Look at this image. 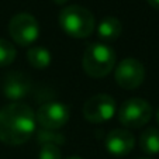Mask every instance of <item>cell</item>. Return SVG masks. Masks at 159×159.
I'll use <instances>...</instances> for the list:
<instances>
[{
  "label": "cell",
  "mask_w": 159,
  "mask_h": 159,
  "mask_svg": "<svg viewBox=\"0 0 159 159\" xmlns=\"http://www.w3.org/2000/svg\"><path fill=\"white\" fill-rule=\"evenodd\" d=\"M2 90L9 100L18 102V100L24 99L31 90V82L28 76H25L24 73L11 72L4 76L3 83H2Z\"/></svg>",
  "instance_id": "30bf717a"
},
{
  "label": "cell",
  "mask_w": 159,
  "mask_h": 159,
  "mask_svg": "<svg viewBox=\"0 0 159 159\" xmlns=\"http://www.w3.org/2000/svg\"><path fill=\"white\" fill-rule=\"evenodd\" d=\"M39 159H62V153H61L59 147L51 144L41 145Z\"/></svg>",
  "instance_id": "2e32d148"
},
{
  "label": "cell",
  "mask_w": 159,
  "mask_h": 159,
  "mask_svg": "<svg viewBox=\"0 0 159 159\" xmlns=\"http://www.w3.org/2000/svg\"><path fill=\"white\" fill-rule=\"evenodd\" d=\"M116 114V100L108 94H96L83 104V117L89 123L102 124L111 120Z\"/></svg>",
  "instance_id": "8992f818"
},
{
  "label": "cell",
  "mask_w": 159,
  "mask_h": 159,
  "mask_svg": "<svg viewBox=\"0 0 159 159\" xmlns=\"http://www.w3.org/2000/svg\"><path fill=\"white\" fill-rule=\"evenodd\" d=\"M116 52L110 45L103 42H93L87 45L82 58L83 70L94 79L107 76L116 66Z\"/></svg>",
  "instance_id": "3957f363"
},
{
  "label": "cell",
  "mask_w": 159,
  "mask_h": 159,
  "mask_svg": "<svg viewBox=\"0 0 159 159\" xmlns=\"http://www.w3.org/2000/svg\"><path fill=\"white\" fill-rule=\"evenodd\" d=\"M70 113L68 106L61 102L44 103L35 113V120L44 129H58L62 128L69 121Z\"/></svg>",
  "instance_id": "52a82bcc"
},
{
  "label": "cell",
  "mask_w": 159,
  "mask_h": 159,
  "mask_svg": "<svg viewBox=\"0 0 159 159\" xmlns=\"http://www.w3.org/2000/svg\"><path fill=\"white\" fill-rule=\"evenodd\" d=\"M155 118H156V123H158V125H159V108H158V111L155 113Z\"/></svg>",
  "instance_id": "d6986e66"
},
{
  "label": "cell",
  "mask_w": 159,
  "mask_h": 159,
  "mask_svg": "<svg viewBox=\"0 0 159 159\" xmlns=\"http://www.w3.org/2000/svg\"><path fill=\"white\" fill-rule=\"evenodd\" d=\"M147 2L149 3V6H152L153 9L159 11V0H147Z\"/></svg>",
  "instance_id": "e0dca14e"
},
{
  "label": "cell",
  "mask_w": 159,
  "mask_h": 159,
  "mask_svg": "<svg viewBox=\"0 0 159 159\" xmlns=\"http://www.w3.org/2000/svg\"><path fill=\"white\" fill-rule=\"evenodd\" d=\"M9 34L13 41L20 47H30L38 39L39 25L34 16L18 13L13 16L9 23Z\"/></svg>",
  "instance_id": "5b68a950"
},
{
  "label": "cell",
  "mask_w": 159,
  "mask_h": 159,
  "mask_svg": "<svg viewBox=\"0 0 159 159\" xmlns=\"http://www.w3.org/2000/svg\"><path fill=\"white\" fill-rule=\"evenodd\" d=\"M116 82L123 89L134 90L142 84L145 79V68L138 59L125 58L123 59L114 70Z\"/></svg>",
  "instance_id": "ba28073f"
},
{
  "label": "cell",
  "mask_w": 159,
  "mask_h": 159,
  "mask_svg": "<svg viewBox=\"0 0 159 159\" xmlns=\"http://www.w3.org/2000/svg\"><path fill=\"white\" fill-rule=\"evenodd\" d=\"M58 21L63 33L72 38H87L92 35L96 25L92 11L79 4L62 9L58 16Z\"/></svg>",
  "instance_id": "7a4b0ae2"
},
{
  "label": "cell",
  "mask_w": 159,
  "mask_h": 159,
  "mask_svg": "<svg viewBox=\"0 0 159 159\" xmlns=\"http://www.w3.org/2000/svg\"><path fill=\"white\" fill-rule=\"evenodd\" d=\"M35 113L30 106L11 102L0 108V142L18 147L30 141L35 132Z\"/></svg>",
  "instance_id": "6da1fadb"
},
{
  "label": "cell",
  "mask_w": 159,
  "mask_h": 159,
  "mask_svg": "<svg viewBox=\"0 0 159 159\" xmlns=\"http://www.w3.org/2000/svg\"><path fill=\"white\" fill-rule=\"evenodd\" d=\"M141 159H149V158H141Z\"/></svg>",
  "instance_id": "44dd1931"
},
{
  "label": "cell",
  "mask_w": 159,
  "mask_h": 159,
  "mask_svg": "<svg viewBox=\"0 0 159 159\" xmlns=\"http://www.w3.org/2000/svg\"><path fill=\"white\" fill-rule=\"evenodd\" d=\"M152 107L144 99L134 97L121 104L118 110V121L125 128H141L152 118Z\"/></svg>",
  "instance_id": "277c9868"
},
{
  "label": "cell",
  "mask_w": 159,
  "mask_h": 159,
  "mask_svg": "<svg viewBox=\"0 0 159 159\" xmlns=\"http://www.w3.org/2000/svg\"><path fill=\"white\" fill-rule=\"evenodd\" d=\"M16 59V48L7 39L0 38V68L9 66Z\"/></svg>",
  "instance_id": "5bb4252c"
},
{
  "label": "cell",
  "mask_w": 159,
  "mask_h": 159,
  "mask_svg": "<svg viewBox=\"0 0 159 159\" xmlns=\"http://www.w3.org/2000/svg\"><path fill=\"white\" fill-rule=\"evenodd\" d=\"M37 139L41 145H47V144H51V145H62L65 142V138H63L62 134H57V132H52L51 129H42V131L38 132L37 135Z\"/></svg>",
  "instance_id": "9a60e30c"
},
{
  "label": "cell",
  "mask_w": 159,
  "mask_h": 159,
  "mask_svg": "<svg viewBox=\"0 0 159 159\" xmlns=\"http://www.w3.org/2000/svg\"><path fill=\"white\" fill-rule=\"evenodd\" d=\"M123 33V24L116 17H106L99 23L97 27V35L104 42H114L120 38Z\"/></svg>",
  "instance_id": "8fae6325"
},
{
  "label": "cell",
  "mask_w": 159,
  "mask_h": 159,
  "mask_svg": "<svg viewBox=\"0 0 159 159\" xmlns=\"http://www.w3.org/2000/svg\"><path fill=\"white\" fill-rule=\"evenodd\" d=\"M66 159H82L80 156H69V158H66Z\"/></svg>",
  "instance_id": "ffe728a7"
},
{
  "label": "cell",
  "mask_w": 159,
  "mask_h": 159,
  "mask_svg": "<svg viewBox=\"0 0 159 159\" xmlns=\"http://www.w3.org/2000/svg\"><path fill=\"white\" fill-rule=\"evenodd\" d=\"M57 4H65V3H68V0H54Z\"/></svg>",
  "instance_id": "ac0fdd59"
},
{
  "label": "cell",
  "mask_w": 159,
  "mask_h": 159,
  "mask_svg": "<svg viewBox=\"0 0 159 159\" xmlns=\"http://www.w3.org/2000/svg\"><path fill=\"white\" fill-rule=\"evenodd\" d=\"M104 144L110 155L116 158H123L134 149L135 138L128 129L116 128L107 134Z\"/></svg>",
  "instance_id": "9c48e42d"
},
{
  "label": "cell",
  "mask_w": 159,
  "mask_h": 159,
  "mask_svg": "<svg viewBox=\"0 0 159 159\" xmlns=\"http://www.w3.org/2000/svg\"><path fill=\"white\" fill-rule=\"evenodd\" d=\"M27 59L35 69H47L51 65V52L42 47H31L27 52Z\"/></svg>",
  "instance_id": "7c38bea8"
},
{
  "label": "cell",
  "mask_w": 159,
  "mask_h": 159,
  "mask_svg": "<svg viewBox=\"0 0 159 159\" xmlns=\"http://www.w3.org/2000/svg\"><path fill=\"white\" fill-rule=\"evenodd\" d=\"M139 147L148 155L159 153V129L152 127L145 129L139 137Z\"/></svg>",
  "instance_id": "4fadbf2b"
}]
</instances>
